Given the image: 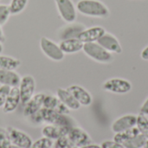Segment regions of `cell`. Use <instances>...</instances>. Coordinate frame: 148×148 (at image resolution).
<instances>
[{"label": "cell", "instance_id": "2e32d148", "mask_svg": "<svg viewBox=\"0 0 148 148\" xmlns=\"http://www.w3.org/2000/svg\"><path fill=\"white\" fill-rule=\"evenodd\" d=\"M45 93H37L35 94L31 99L23 106V116L28 118L32 114L38 112L43 104V100L45 97Z\"/></svg>", "mask_w": 148, "mask_h": 148}, {"label": "cell", "instance_id": "4316f807", "mask_svg": "<svg viewBox=\"0 0 148 148\" xmlns=\"http://www.w3.org/2000/svg\"><path fill=\"white\" fill-rule=\"evenodd\" d=\"M53 145H54L53 140L42 136V138L32 142L29 148H52Z\"/></svg>", "mask_w": 148, "mask_h": 148}, {"label": "cell", "instance_id": "836d02e7", "mask_svg": "<svg viewBox=\"0 0 148 148\" xmlns=\"http://www.w3.org/2000/svg\"><path fill=\"white\" fill-rule=\"evenodd\" d=\"M81 148H101V146H99V145H96V144H89V145H87V146H84V147H82Z\"/></svg>", "mask_w": 148, "mask_h": 148}, {"label": "cell", "instance_id": "8fae6325", "mask_svg": "<svg viewBox=\"0 0 148 148\" xmlns=\"http://www.w3.org/2000/svg\"><path fill=\"white\" fill-rule=\"evenodd\" d=\"M67 89L72 94V95L81 105V107H89L92 104V95L85 88L77 84H73L68 87Z\"/></svg>", "mask_w": 148, "mask_h": 148}, {"label": "cell", "instance_id": "4dcf8cb0", "mask_svg": "<svg viewBox=\"0 0 148 148\" xmlns=\"http://www.w3.org/2000/svg\"><path fill=\"white\" fill-rule=\"evenodd\" d=\"M140 113L148 116V97L146 99L144 103L142 104V106H141V108L140 109Z\"/></svg>", "mask_w": 148, "mask_h": 148}, {"label": "cell", "instance_id": "ba28073f", "mask_svg": "<svg viewBox=\"0 0 148 148\" xmlns=\"http://www.w3.org/2000/svg\"><path fill=\"white\" fill-rule=\"evenodd\" d=\"M7 131L12 145L20 148H29L33 140L31 137L23 130L13 127H8Z\"/></svg>", "mask_w": 148, "mask_h": 148}, {"label": "cell", "instance_id": "9c48e42d", "mask_svg": "<svg viewBox=\"0 0 148 148\" xmlns=\"http://www.w3.org/2000/svg\"><path fill=\"white\" fill-rule=\"evenodd\" d=\"M68 137L70 142L75 147L78 148L82 147L92 143V140L89 134L84 129L78 126H75L70 128L68 134Z\"/></svg>", "mask_w": 148, "mask_h": 148}, {"label": "cell", "instance_id": "74e56055", "mask_svg": "<svg viewBox=\"0 0 148 148\" xmlns=\"http://www.w3.org/2000/svg\"><path fill=\"white\" fill-rule=\"evenodd\" d=\"M0 1H1V0H0Z\"/></svg>", "mask_w": 148, "mask_h": 148}, {"label": "cell", "instance_id": "8992f818", "mask_svg": "<svg viewBox=\"0 0 148 148\" xmlns=\"http://www.w3.org/2000/svg\"><path fill=\"white\" fill-rule=\"evenodd\" d=\"M102 88L109 93L125 95L132 90V83L124 78H110L103 83Z\"/></svg>", "mask_w": 148, "mask_h": 148}, {"label": "cell", "instance_id": "5bb4252c", "mask_svg": "<svg viewBox=\"0 0 148 148\" xmlns=\"http://www.w3.org/2000/svg\"><path fill=\"white\" fill-rule=\"evenodd\" d=\"M101 47H103L106 50H108L110 53L114 54H121L122 48L119 42V40L116 38L115 36L110 34V33H105L97 42Z\"/></svg>", "mask_w": 148, "mask_h": 148}, {"label": "cell", "instance_id": "e0dca14e", "mask_svg": "<svg viewBox=\"0 0 148 148\" xmlns=\"http://www.w3.org/2000/svg\"><path fill=\"white\" fill-rule=\"evenodd\" d=\"M21 103V97L18 87L10 88V93L7 96V99L3 106L2 109L4 114H11L16 111L18 108L19 104Z\"/></svg>", "mask_w": 148, "mask_h": 148}, {"label": "cell", "instance_id": "277c9868", "mask_svg": "<svg viewBox=\"0 0 148 148\" xmlns=\"http://www.w3.org/2000/svg\"><path fill=\"white\" fill-rule=\"evenodd\" d=\"M39 45L42 52L47 58L54 62H61L64 59L65 54L61 49L59 43H56L53 40L46 36H42L39 41Z\"/></svg>", "mask_w": 148, "mask_h": 148}, {"label": "cell", "instance_id": "f546056e", "mask_svg": "<svg viewBox=\"0 0 148 148\" xmlns=\"http://www.w3.org/2000/svg\"><path fill=\"white\" fill-rule=\"evenodd\" d=\"M101 148H125L115 140H105L101 145Z\"/></svg>", "mask_w": 148, "mask_h": 148}, {"label": "cell", "instance_id": "f35d334b", "mask_svg": "<svg viewBox=\"0 0 148 148\" xmlns=\"http://www.w3.org/2000/svg\"><path fill=\"white\" fill-rule=\"evenodd\" d=\"M52 148H53V147H52Z\"/></svg>", "mask_w": 148, "mask_h": 148}, {"label": "cell", "instance_id": "d4e9b609", "mask_svg": "<svg viewBox=\"0 0 148 148\" xmlns=\"http://www.w3.org/2000/svg\"><path fill=\"white\" fill-rule=\"evenodd\" d=\"M136 127L139 129L140 133L148 140V118L147 115L140 113L137 115Z\"/></svg>", "mask_w": 148, "mask_h": 148}, {"label": "cell", "instance_id": "8d00e7d4", "mask_svg": "<svg viewBox=\"0 0 148 148\" xmlns=\"http://www.w3.org/2000/svg\"><path fill=\"white\" fill-rule=\"evenodd\" d=\"M10 148H20V147H16V146H14V145H12L11 147Z\"/></svg>", "mask_w": 148, "mask_h": 148}, {"label": "cell", "instance_id": "d6a6232c", "mask_svg": "<svg viewBox=\"0 0 148 148\" xmlns=\"http://www.w3.org/2000/svg\"><path fill=\"white\" fill-rule=\"evenodd\" d=\"M5 41H6V36L4 35V32H3V29H2V26L0 25V42L4 43Z\"/></svg>", "mask_w": 148, "mask_h": 148}, {"label": "cell", "instance_id": "83f0119b", "mask_svg": "<svg viewBox=\"0 0 148 148\" xmlns=\"http://www.w3.org/2000/svg\"><path fill=\"white\" fill-rule=\"evenodd\" d=\"M10 16L11 14L9 9V5L5 3H0V25H4L8 22Z\"/></svg>", "mask_w": 148, "mask_h": 148}, {"label": "cell", "instance_id": "6da1fadb", "mask_svg": "<svg viewBox=\"0 0 148 148\" xmlns=\"http://www.w3.org/2000/svg\"><path fill=\"white\" fill-rule=\"evenodd\" d=\"M76 10L87 16L105 18L109 16L108 8L99 0H79Z\"/></svg>", "mask_w": 148, "mask_h": 148}, {"label": "cell", "instance_id": "1f68e13d", "mask_svg": "<svg viewBox=\"0 0 148 148\" xmlns=\"http://www.w3.org/2000/svg\"><path fill=\"white\" fill-rule=\"evenodd\" d=\"M140 56L143 60L145 61H148V46H147L141 52L140 54Z\"/></svg>", "mask_w": 148, "mask_h": 148}, {"label": "cell", "instance_id": "484cf974", "mask_svg": "<svg viewBox=\"0 0 148 148\" xmlns=\"http://www.w3.org/2000/svg\"><path fill=\"white\" fill-rule=\"evenodd\" d=\"M12 143L10 139L7 128L0 127V148H10Z\"/></svg>", "mask_w": 148, "mask_h": 148}, {"label": "cell", "instance_id": "ffe728a7", "mask_svg": "<svg viewBox=\"0 0 148 148\" xmlns=\"http://www.w3.org/2000/svg\"><path fill=\"white\" fill-rule=\"evenodd\" d=\"M20 81L21 76L16 70L0 69V86H7L10 88L18 87Z\"/></svg>", "mask_w": 148, "mask_h": 148}, {"label": "cell", "instance_id": "30bf717a", "mask_svg": "<svg viewBox=\"0 0 148 148\" xmlns=\"http://www.w3.org/2000/svg\"><path fill=\"white\" fill-rule=\"evenodd\" d=\"M86 29L85 25L80 23H69L61 27L57 31V36L60 41L70 39V38H78L79 35Z\"/></svg>", "mask_w": 148, "mask_h": 148}, {"label": "cell", "instance_id": "7c38bea8", "mask_svg": "<svg viewBox=\"0 0 148 148\" xmlns=\"http://www.w3.org/2000/svg\"><path fill=\"white\" fill-rule=\"evenodd\" d=\"M137 115L134 114H125L115 120L111 126V129L114 134H119L128 130L134 127H136Z\"/></svg>", "mask_w": 148, "mask_h": 148}, {"label": "cell", "instance_id": "3957f363", "mask_svg": "<svg viewBox=\"0 0 148 148\" xmlns=\"http://www.w3.org/2000/svg\"><path fill=\"white\" fill-rule=\"evenodd\" d=\"M82 51L90 59L99 63L108 64L113 62L114 60L113 54L106 50L98 42L84 43Z\"/></svg>", "mask_w": 148, "mask_h": 148}, {"label": "cell", "instance_id": "7402d4cb", "mask_svg": "<svg viewBox=\"0 0 148 148\" xmlns=\"http://www.w3.org/2000/svg\"><path fill=\"white\" fill-rule=\"evenodd\" d=\"M22 64V62L13 56L0 54V69L16 70Z\"/></svg>", "mask_w": 148, "mask_h": 148}, {"label": "cell", "instance_id": "9a60e30c", "mask_svg": "<svg viewBox=\"0 0 148 148\" xmlns=\"http://www.w3.org/2000/svg\"><path fill=\"white\" fill-rule=\"evenodd\" d=\"M42 108L54 110L62 114H69L70 113V110L58 99V97L56 95L51 94L45 95Z\"/></svg>", "mask_w": 148, "mask_h": 148}, {"label": "cell", "instance_id": "cb8c5ba5", "mask_svg": "<svg viewBox=\"0 0 148 148\" xmlns=\"http://www.w3.org/2000/svg\"><path fill=\"white\" fill-rule=\"evenodd\" d=\"M147 139L140 134L136 137L129 139L121 143L125 148H143L146 144Z\"/></svg>", "mask_w": 148, "mask_h": 148}, {"label": "cell", "instance_id": "5b68a950", "mask_svg": "<svg viewBox=\"0 0 148 148\" xmlns=\"http://www.w3.org/2000/svg\"><path fill=\"white\" fill-rule=\"evenodd\" d=\"M55 3L60 17L66 23L75 22L77 10L72 0H55Z\"/></svg>", "mask_w": 148, "mask_h": 148}, {"label": "cell", "instance_id": "44dd1931", "mask_svg": "<svg viewBox=\"0 0 148 148\" xmlns=\"http://www.w3.org/2000/svg\"><path fill=\"white\" fill-rule=\"evenodd\" d=\"M84 43L79 38H70L60 41L59 46L62 52L66 55L75 54L82 50Z\"/></svg>", "mask_w": 148, "mask_h": 148}, {"label": "cell", "instance_id": "52a82bcc", "mask_svg": "<svg viewBox=\"0 0 148 148\" xmlns=\"http://www.w3.org/2000/svg\"><path fill=\"white\" fill-rule=\"evenodd\" d=\"M36 80L31 75H25L21 77V81L18 85L21 104L24 106L31 99V97L36 94Z\"/></svg>", "mask_w": 148, "mask_h": 148}, {"label": "cell", "instance_id": "7a4b0ae2", "mask_svg": "<svg viewBox=\"0 0 148 148\" xmlns=\"http://www.w3.org/2000/svg\"><path fill=\"white\" fill-rule=\"evenodd\" d=\"M42 122L44 124H51L57 126H63L68 127H73L76 125L75 121L69 116V114H62L54 110L42 108L39 110Z\"/></svg>", "mask_w": 148, "mask_h": 148}, {"label": "cell", "instance_id": "603a6c76", "mask_svg": "<svg viewBox=\"0 0 148 148\" xmlns=\"http://www.w3.org/2000/svg\"><path fill=\"white\" fill-rule=\"evenodd\" d=\"M29 3V0H10L9 5V9L11 15H18L22 13Z\"/></svg>", "mask_w": 148, "mask_h": 148}, {"label": "cell", "instance_id": "d590c367", "mask_svg": "<svg viewBox=\"0 0 148 148\" xmlns=\"http://www.w3.org/2000/svg\"><path fill=\"white\" fill-rule=\"evenodd\" d=\"M143 148H148V140H147L146 144H145V146H144V147Z\"/></svg>", "mask_w": 148, "mask_h": 148}, {"label": "cell", "instance_id": "f1b7e54d", "mask_svg": "<svg viewBox=\"0 0 148 148\" xmlns=\"http://www.w3.org/2000/svg\"><path fill=\"white\" fill-rule=\"evenodd\" d=\"M10 88L7 86H0V108H3L4 102L7 99V96L10 93Z\"/></svg>", "mask_w": 148, "mask_h": 148}, {"label": "cell", "instance_id": "d6986e66", "mask_svg": "<svg viewBox=\"0 0 148 148\" xmlns=\"http://www.w3.org/2000/svg\"><path fill=\"white\" fill-rule=\"evenodd\" d=\"M56 95L70 111H77L80 109L81 105L77 102V101L67 88H58L56 89Z\"/></svg>", "mask_w": 148, "mask_h": 148}, {"label": "cell", "instance_id": "4fadbf2b", "mask_svg": "<svg viewBox=\"0 0 148 148\" xmlns=\"http://www.w3.org/2000/svg\"><path fill=\"white\" fill-rule=\"evenodd\" d=\"M69 130H70V127H68L45 124L42 128V135L53 141L54 140L56 141L61 137L68 135Z\"/></svg>", "mask_w": 148, "mask_h": 148}, {"label": "cell", "instance_id": "e575fe53", "mask_svg": "<svg viewBox=\"0 0 148 148\" xmlns=\"http://www.w3.org/2000/svg\"><path fill=\"white\" fill-rule=\"evenodd\" d=\"M3 50V44L2 42H0V54H2Z\"/></svg>", "mask_w": 148, "mask_h": 148}, {"label": "cell", "instance_id": "ac0fdd59", "mask_svg": "<svg viewBox=\"0 0 148 148\" xmlns=\"http://www.w3.org/2000/svg\"><path fill=\"white\" fill-rule=\"evenodd\" d=\"M106 33V30L103 27L94 26L90 28H86L78 36V38L83 42H97L98 40Z\"/></svg>", "mask_w": 148, "mask_h": 148}]
</instances>
